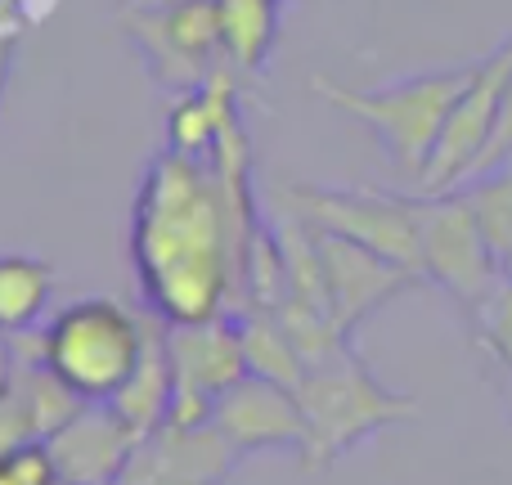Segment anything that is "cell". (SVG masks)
<instances>
[{"label":"cell","mask_w":512,"mask_h":485,"mask_svg":"<svg viewBox=\"0 0 512 485\" xmlns=\"http://www.w3.org/2000/svg\"><path fill=\"white\" fill-rule=\"evenodd\" d=\"M252 243L234 225L212 158L171 144L153 153L131 212V261L153 315L167 324L234 315Z\"/></svg>","instance_id":"1"},{"label":"cell","mask_w":512,"mask_h":485,"mask_svg":"<svg viewBox=\"0 0 512 485\" xmlns=\"http://www.w3.org/2000/svg\"><path fill=\"white\" fill-rule=\"evenodd\" d=\"M297 400L310 432L306 454H301L306 468H328L369 436H378L382 427L405 423L418 409L414 396H400L387 382H378V373L355 355L351 337H337L315 355H306Z\"/></svg>","instance_id":"2"},{"label":"cell","mask_w":512,"mask_h":485,"mask_svg":"<svg viewBox=\"0 0 512 485\" xmlns=\"http://www.w3.org/2000/svg\"><path fill=\"white\" fill-rule=\"evenodd\" d=\"M153 319L126 310L113 297H77L54 310L41 328V360L86 405H113L140 373Z\"/></svg>","instance_id":"3"},{"label":"cell","mask_w":512,"mask_h":485,"mask_svg":"<svg viewBox=\"0 0 512 485\" xmlns=\"http://www.w3.org/2000/svg\"><path fill=\"white\" fill-rule=\"evenodd\" d=\"M477 59L459 63V68H436V72H414V77L387 81V86L351 90L337 86L333 77H310V90L319 99H328L333 108H342L346 117H355L360 126H369L373 140L382 144V153L391 158V167L409 180H423V167L432 158L436 140L445 131V117L459 104V95L468 90Z\"/></svg>","instance_id":"4"},{"label":"cell","mask_w":512,"mask_h":485,"mask_svg":"<svg viewBox=\"0 0 512 485\" xmlns=\"http://www.w3.org/2000/svg\"><path fill=\"white\" fill-rule=\"evenodd\" d=\"M122 23L167 90L185 95L216 77V54H225L216 0H126Z\"/></svg>","instance_id":"5"},{"label":"cell","mask_w":512,"mask_h":485,"mask_svg":"<svg viewBox=\"0 0 512 485\" xmlns=\"http://www.w3.org/2000/svg\"><path fill=\"white\" fill-rule=\"evenodd\" d=\"M418 274L445 288L463 310L504 279V261L459 189L418 198Z\"/></svg>","instance_id":"6"},{"label":"cell","mask_w":512,"mask_h":485,"mask_svg":"<svg viewBox=\"0 0 512 485\" xmlns=\"http://www.w3.org/2000/svg\"><path fill=\"white\" fill-rule=\"evenodd\" d=\"M288 212L315 230L369 247L387 261L418 274V198L387 194V189H333V185H292ZM423 279V274H418Z\"/></svg>","instance_id":"7"},{"label":"cell","mask_w":512,"mask_h":485,"mask_svg":"<svg viewBox=\"0 0 512 485\" xmlns=\"http://www.w3.org/2000/svg\"><path fill=\"white\" fill-rule=\"evenodd\" d=\"M167 324V319H162ZM171 360V418L176 423H207L216 400L248 369L239 315L216 319H180L162 328Z\"/></svg>","instance_id":"8"},{"label":"cell","mask_w":512,"mask_h":485,"mask_svg":"<svg viewBox=\"0 0 512 485\" xmlns=\"http://www.w3.org/2000/svg\"><path fill=\"white\" fill-rule=\"evenodd\" d=\"M508 77H512V36H504L486 59H477V72H472L468 90L459 95V104L450 108L441 140H436L432 158L423 167V180H418L423 194H450V189L472 180V171H477L481 153L490 144V131H495Z\"/></svg>","instance_id":"9"},{"label":"cell","mask_w":512,"mask_h":485,"mask_svg":"<svg viewBox=\"0 0 512 485\" xmlns=\"http://www.w3.org/2000/svg\"><path fill=\"white\" fill-rule=\"evenodd\" d=\"M239 463L243 454L225 441L212 418L207 423L167 418L135 441L131 463L117 485H221Z\"/></svg>","instance_id":"10"},{"label":"cell","mask_w":512,"mask_h":485,"mask_svg":"<svg viewBox=\"0 0 512 485\" xmlns=\"http://www.w3.org/2000/svg\"><path fill=\"white\" fill-rule=\"evenodd\" d=\"M212 423L225 432V441L252 459V454H274V450H292L306 454V414L292 387L261 373H243L212 409Z\"/></svg>","instance_id":"11"},{"label":"cell","mask_w":512,"mask_h":485,"mask_svg":"<svg viewBox=\"0 0 512 485\" xmlns=\"http://www.w3.org/2000/svg\"><path fill=\"white\" fill-rule=\"evenodd\" d=\"M319 261H324V283H328V306L342 333H355L373 310H382L387 301H396L400 292H409L414 283H423L414 270L387 261V256L369 252V247L342 239V234L315 230Z\"/></svg>","instance_id":"12"},{"label":"cell","mask_w":512,"mask_h":485,"mask_svg":"<svg viewBox=\"0 0 512 485\" xmlns=\"http://www.w3.org/2000/svg\"><path fill=\"white\" fill-rule=\"evenodd\" d=\"M140 441L131 423L113 405H81L59 432L50 436L54 463L63 485H117Z\"/></svg>","instance_id":"13"},{"label":"cell","mask_w":512,"mask_h":485,"mask_svg":"<svg viewBox=\"0 0 512 485\" xmlns=\"http://www.w3.org/2000/svg\"><path fill=\"white\" fill-rule=\"evenodd\" d=\"M239 113V99H234V77L230 72H216L203 86L176 95L167 113V144L180 153H194V158H212L216 140H221V126Z\"/></svg>","instance_id":"14"},{"label":"cell","mask_w":512,"mask_h":485,"mask_svg":"<svg viewBox=\"0 0 512 485\" xmlns=\"http://www.w3.org/2000/svg\"><path fill=\"white\" fill-rule=\"evenodd\" d=\"M221 5V50L239 72L265 68L279 36V0H216Z\"/></svg>","instance_id":"15"},{"label":"cell","mask_w":512,"mask_h":485,"mask_svg":"<svg viewBox=\"0 0 512 485\" xmlns=\"http://www.w3.org/2000/svg\"><path fill=\"white\" fill-rule=\"evenodd\" d=\"M54 292V270L41 256L5 252L0 256V333H23L41 319Z\"/></svg>","instance_id":"16"},{"label":"cell","mask_w":512,"mask_h":485,"mask_svg":"<svg viewBox=\"0 0 512 485\" xmlns=\"http://www.w3.org/2000/svg\"><path fill=\"white\" fill-rule=\"evenodd\" d=\"M459 194L472 203L481 230H486L490 247L499 252V261L512 252V158L495 171H481L468 185H459Z\"/></svg>","instance_id":"17"},{"label":"cell","mask_w":512,"mask_h":485,"mask_svg":"<svg viewBox=\"0 0 512 485\" xmlns=\"http://www.w3.org/2000/svg\"><path fill=\"white\" fill-rule=\"evenodd\" d=\"M468 315H472V328H477V342L495 355L499 369L512 378V279L508 274L468 310Z\"/></svg>","instance_id":"18"},{"label":"cell","mask_w":512,"mask_h":485,"mask_svg":"<svg viewBox=\"0 0 512 485\" xmlns=\"http://www.w3.org/2000/svg\"><path fill=\"white\" fill-rule=\"evenodd\" d=\"M508 158H512V77H508V90H504V104H499L495 131H490V144H486V153H481V162H477V171H472V176L504 167Z\"/></svg>","instance_id":"19"},{"label":"cell","mask_w":512,"mask_h":485,"mask_svg":"<svg viewBox=\"0 0 512 485\" xmlns=\"http://www.w3.org/2000/svg\"><path fill=\"white\" fill-rule=\"evenodd\" d=\"M9 59H14V27L0 32V90H5V81H9Z\"/></svg>","instance_id":"20"},{"label":"cell","mask_w":512,"mask_h":485,"mask_svg":"<svg viewBox=\"0 0 512 485\" xmlns=\"http://www.w3.org/2000/svg\"><path fill=\"white\" fill-rule=\"evenodd\" d=\"M9 369H14V346H9V333H0V387L9 382Z\"/></svg>","instance_id":"21"},{"label":"cell","mask_w":512,"mask_h":485,"mask_svg":"<svg viewBox=\"0 0 512 485\" xmlns=\"http://www.w3.org/2000/svg\"><path fill=\"white\" fill-rule=\"evenodd\" d=\"M504 274H508V279H512V252L504 256Z\"/></svg>","instance_id":"22"},{"label":"cell","mask_w":512,"mask_h":485,"mask_svg":"<svg viewBox=\"0 0 512 485\" xmlns=\"http://www.w3.org/2000/svg\"><path fill=\"white\" fill-rule=\"evenodd\" d=\"M508 382H512V378H508ZM508 400H512V396H508Z\"/></svg>","instance_id":"23"},{"label":"cell","mask_w":512,"mask_h":485,"mask_svg":"<svg viewBox=\"0 0 512 485\" xmlns=\"http://www.w3.org/2000/svg\"><path fill=\"white\" fill-rule=\"evenodd\" d=\"M59 485H63V481H59Z\"/></svg>","instance_id":"24"}]
</instances>
